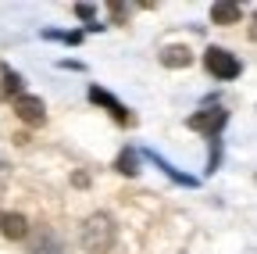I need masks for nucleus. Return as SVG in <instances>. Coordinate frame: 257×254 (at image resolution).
<instances>
[{
	"label": "nucleus",
	"mask_w": 257,
	"mask_h": 254,
	"mask_svg": "<svg viewBox=\"0 0 257 254\" xmlns=\"http://www.w3.org/2000/svg\"><path fill=\"white\" fill-rule=\"evenodd\" d=\"M118 240V226L107 211H93L82 222V250L86 254H107Z\"/></svg>",
	"instance_id": "nucleus-1"
},
{
	"label": "nucleus",
	"mask_w": 257,
	"mask_h": 254,
	"mask_svg": "<svg viewBox=\"0 0 257 254\" xmlns=\"http://www.w3.org/2000/svg\"><path fill=\"white\" fill-rule=\"evenodd\" d=\"M114 168H118L121 176H136V172H140V150H136V147H125V150L118 154Z\"/></svg>",
	"instance_id": "nucleus-10"
},
{
	"label": "nucleus",
	"mask_w": 257,
	"mask_h": 254,
	"mask_svg": "<svg viewBox=\"0 0 257 254\" xmlns=\"http://www.w3.org/2000/svg\"><path fill=\"white\" fill-rule=\"evenodd\" d=\"M15 115L25 125H43L47 122V104L40 97H32V93H22V97H15Z\"/></svg>",
	"instance_id": "nucleus-4"
},
{
	"label": "nucleus",
	"mask_w": 257,
	"mask_h": 254,
	"mask_svg": "<svg viewBox=\"0 0 257 254\" xmlns=\"http://www.w3.org/2000/svg\"><path fill=\"white\" fill-rule=\"evenodd\" d=\"M107 11H111V18H114V22H118V25H121V22H125V18H128V8H125V4H111V8H107Z\"/></svg>",
	"instance_id": "nucleus-14"
},
{
	"label": "nucleus",
	"mask_w": 257,
	"mask_h": 254,
	"mask_svg": "<svg viewBox=\"0 0 257 254\" xmlns=\"http://www.w3.org/2000/svg\"><path fill=\"white\" fill-rule=\"evenodd\" d=\"M0 72H4V86H0V97H22V75L18 72H11V68H4L0 65Z\"/></svg>",
	"instance_id": "nucleus-11"
},
{
	"label": "nucleus",
	"mask_w": 257,
	"mask_h": 254,
	"mask_svg": "<svg viewBox=\"0 0 257 254\" xmlns=\"http://www.w3.org/2000/svg\"><path fill=\"white\" fill-rule=\"evenodd\" d=\"M211 18L218 25H232V22L243 18V8L239 4H229V0H218V4H211Z\"/></svg>",
	"instance_id": "nucleus-7"
},
{
	"label": "nucleus",
	"mask_w": 257,
	"mask_h": 254,
	"mask_svg": "<svg viewBox=\"0 0 257 254\" xmlns=\"http://www.w3.org/2000/svg\"><path fill=\"white\" fill-rule=\"evenodd\" d=\"M0 233H4L8 240H25L29 236V218L18 215V211H4V218H0Z\"/></svg>",
	"instance_id": "nucleus-6"
},
{
	"label": "nucleus",
	"mask_w": 257,
	"mask_h": 254,
	"mask_svg": "<svg viewBox=\"0 0 257 254\" xmlns=\"http://www.w3.org/2000/svg\"><path fill=\"white\" fill-rule=\"evenodd\" d=\"M47 40H61V43H82V33H57V29H47V33H43Z\"/></svg>",
	"instance_id": "nucleus-13"
},
{
	"label": "nucleus",
	"mask_w": 257,
	"mask_h": 254,
	"mask_svg": "<svg viewBox=\"0 0 257 254\" xmlns=\"http://www.w3.org/2000/svg\"><path fill=\"white\" fill-rule=\"evenodd\" d=\"M0 218H4V211H0Z\"/></svg>",
	"instance_id": "nucleus-15"
},
{
	"label": "nucleus",
	"mask_w": 257,
	"mask_h": 254,
	"mask_svg": "<svg viewBox=\"0 0 257 254\" xmlns=\"http://www.w3.org/2000/svg\"><path fill=\"white\" fill-rule=\"evenodd\" d=\"M89 101L93 104H100V108H107L111 111V118L118 122V125H133V111H128L118 97H111L107 90H100V86H89Z\"/></svg>",
	"instance_id": "nucleus-5"
},
{
	"label": "nucleus",
	"mask_w": 257,
	"mask_h": 254,
	"mask_svg": "<svg viewBox=\"0 0 257 254\" xmlns=\"http://www.w3.org/2000/svg\"><path fill=\"white\" fill-rule=\"evenodd\" d=\"M75 15H79L82 22H89V25H86L89 33H100V29H104V25H96V11H93L89 4H75Z\"/></svg>",
	"instance_id": "nucleus-12"
},
{
	"label": "nucleus",
	"mask_w": 257,
	"mask_h": 254,
	"mask_svg": "<svg viewBox=\"0 0 257 254\" xmlns=\"http://www.w3.org/2000/svg\"><path fill=\"white\" fill-rule=\"evenodd\" d=\"M204 65H207V72H211V75H218V79H236V75L243 72L239 57H236V54H229L225 47H207Z\"/></svg>",
	"instance_id": "nucleus-2"
},
{
	"label": "nucleus",
	"mask_w": 257,
	"mask_h": 254,
	"mask_svg": "<svg viewBox=\"0 0 257 254\" xmlns=\"http://www.w3.org/2000/svg\"><path fill=\"white\" fill-rule=\"evenodd\" d=\"M189 61H193V54L186 47H165L161 50V65L165 68H189Z\"/></svg>",
	"instance_id": "nucleus-8"
},
{
	"label": "nucleus",
	"mask_w": 257,
	"mask_h": 254,
	"mask_svg": "<svg viewBox=\"0 0 257 254\" xmlns=\"http://www.w3.org/2000/svg\"><path fill=\"white\" fill-rule=\"evenodd\" d=\"M29 254H68V250H64V243H61L54 233H40L36 240H32Z\"/></svg>",
	"instance_id": "nucleus-9"
},
{
	"label": "nucleus",
	"mask_w": 257,
	"mask_h": 254,
	"mask_svg": "<svg viewBox=\"0 0 257 254\" xmlns=\"http://www.w3.org/2000/svg\"><path fill=\"white\" fill-rule=\"evenodd\" d=\"M225 122H229V111H225L221 104H214V108H204V111L193 115V118H189V129L207 133V140H218L221 129H225Z\"/></svg>",
	"instance_id": "nucleus-3"
}]
</instances>
